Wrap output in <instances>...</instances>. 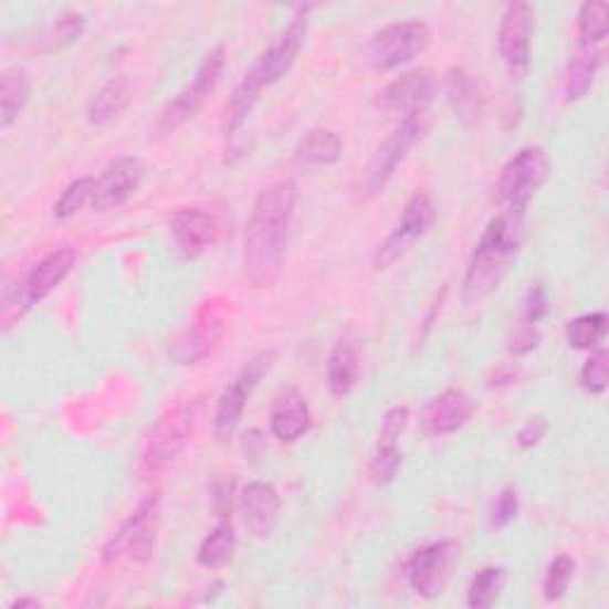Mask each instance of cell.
Here are the masks:
<instances>
[{
	"label": "cell",
	"mask_w": 609,
	"mask_h": 609,
	"mask_svg": "<svg viewBox=\"0 0 609 609\" xmlns=\"http://www.w3.org/2000/svg\"><path fill=\"white\" fill-rule=\"evenodd\" d=\"M538 343H540V334L534 324H522V329L514 334L512 343H510V350L514 355H528V353H534L538 348Z\"/></svg>",
	"instance_id": "41"
},
{
	"label": "cell",
	"mask_w": 609,
	"mask_h": 609,
	"mask_svg": "<svg viewBox=\"0 0 609 609\" xmlns=\"http://www.w3.org/2000/svg\"><path fill=\"white\" fill-rule=\"evenodd\" d=\"M193 427H196L193 402L177 405L175 410L165 412L148 435L144 458H140V472L146 476H158L160 472H165L167 466L181 455L183 448L189 445Z\"/></svg>",
	"instance_id": "7"
},
{
	"label": "cell",
	"mask_w": 609,
	"mask_h": 609,
	"mask_svg": "<svg viewBox=\"0 0 609 609\" xmlns=\"http://www.w3.org/2000/svg\"><path fill=\"white\" fill-rule=\"evenodd\" d=\"M460 543L448 538L427 545L408 559V581L417 596L427 600L443 596L452 569L460 561Z\"/></svg>",
	"instance_id": "13"
},
{
	"label": "cell",
	"mask_w": 609,
	"mask_h": 609,
	"mask_svg": "<svg viewBox=\"0 0 609 609\" xmlns=\"http://www.w3.org/2000/svg\"><path fill=\"white\" fill-rule=\"evenodd\" d=\"M565 334L574 350H596L607 336V315L605 312H588V315L574 317L567 322Z\"/></svg>",
	"instance_id": "30"
},
{
	"label": "cell",
	"mask_w": 609,
	"mask_h": 609,
	"mask_svg": "<svg viewBox=\"0 0 609 609\" xmlns=\"http://www.w3.org/2000/svg\"><path fill=\"white\" fill-rule=\"evenodd\" d=\"M309 12H312V6L295 8L288 27L281 31L279 39L260 55V60L250 67V72L237 84V88H233L231 98L227 103V115H224L227 140H231L239 134V129L248 122L250 113L255 111L260 93L284 80V76L291 72V67L295 65V60H298L303 45L307 41Z\"/></svg>",
	"instance_id": "2"
},
{
	"label": "cell",
	"mask_w": 609,
	"mask_h": 609,
	"mask_svg": "<svg viewBox=\"0 0 609 609\" xmlns=\"http://www.w3.org/2000/svg\"><path fill=\"white\" fill-rule=\"evenodd\" d=\"M433 220L435 210L431 198L427 193H414L405 206L396 229L388 233V239L379 243L377 253H374V267L388 270L390 264H396L421 237H427Z\"/></svg>",
	"instance_id": "14"
},
{
	"label": "cell",
	"mask_w": 609,
	"mask_h": 609,
	"mask_svg": "<svg viewBox=\"0 0 609 609\" xmlns=\"http://www.w3.org/2000/svg\"><path fill=\"white\" fill-rule=\"evenodd\" d=\"M408 421H410V410L405 408V405H396V408H390L384 414L379 441L381 443H398L405 429H408Z\"/></svg>",
	"instance_id": "39"
},
{
	"label": "cell",
	"mask_w": 609,
	"mask_h": 609,
	"mask_svg": "<svg viewBox=\"0 0 609 609\" xmlns=\"http://www.w3.org/2000/svg\"><path fill=\"white\" fill-rule=\"evenodd\" d=\"M298 198V186L291 179L264 186L255 198L245 227L243 270L258 288L272 286L281 272Z\"/></svg>",
	"instance_id": "1"
},
{
	"label": "cell",
	"mask_w": 609,
	"mask_h": 609,
	"mask_svg": "<svg viewBox=\"0 0 609 609\" xmlns=\"http://www.w3.org/2000/svg\"><path fill=\"white\" fill-rule=\"evenodd\" d=\"M519 514V493L512 486L503 489L497 493L493 510H491V526L493 528H505L510 526Z\"/></svg>",
	"instance_id": "37"
},
{
	"label": "cell",
	"mask_w": 609,
	"mask_h": 609,
	"mask_svg": "<svg viewBox=\"0 0 609 609\" xmlns=\"http://www.w3.org/2000/svg\"><path fill=\"white\" fill-rule=\"evenodd\" d=\"M474 410L476 405L470 393H464L462 388H445L441 396H435L427 405L424 414H421V427L431 435H450L466 427Z\"/></svg>",
	"instance_id": "20"
},
{
	"label": "cell",
	"mask_w": 609,
	"mask_h": 609,
	"mask_svg": "<svg viewBox=\"0 0 609 609\" xmlns=\"http://www.w3.org/2000/svg\"><path fill=\"white\" fill-rule=\"evenodd\" d=\"M524 214L503 210L483 229L462 281V298L476 305L503 284L522 248Z\"/></svg>",
	"instance_id": "3"
},
{
	"label": "cell",
	"mask_w": 609,
	"mask_h": 609,
	"mask_svg": "<svg viewBox=\"0 0 609 609\" xmlns=\"http://www.w3.org/2000/svg\"><path fill=\"white\" fill-rule=\"evenodd\" d=\"M602 55L596 49H581L576 51L567 65L565 74V101L579 103L588 96V91L596 84V76L600 70Z\"/></svg>",
	"instance_id": "27"
},
{
	"label": "cell",
	"mask_w": 609,
	"mask_h": 609,
	"mask_svg": "<svg viewBox=\"0 0 609 609\" xmlns=\"http://www.w3.org/2000/svg\"><path fill=\"white\" fill-rule=\"evenodd\" d=\"M433 91V76L427 70H410L384 86L379 93V105L386 113H398L402 117L427 113Z\"/></svg>",
	"instance_id": "17"
},
{
	"label": "cell",
	"mask_w": 609,
	"mask_h": 609,
	"mask_svg": "<svg viewBox=\"0 0 609 609\" xmlns=\"http://www.w3.org/2000/svg\"><path fill=\"white\" fill-rule=\"evenodd\" d=\"M43 602L36 598H20L10 605V609H41Z\"/></svg>",
	"instance_id": "43"
},
{
	"label": "cell",
	"mask_w": 609,
	"mask_h": 609,
	"mask_svg": "<svg viewBox=\"0 0 609 609\" xmlns=\"http://www.w3.org/2000/svg\"><path fill=\"white\" fill-rule=\"evenodd\" d=\"M96 177H80L72 183H67V189L60 193L53 206V217L57 222H67L76 212H82L86 206L93 202V196H96Z\"/></svg>",
	"instance_id": "32"
},
{
	"label": "cell",
	"mask_w": 609,
	"mask_h": 609,
	"mask_svg": "<svg viewBox=\"0 0 609 609\" xmlns=\"http://www.w3.org/2000/svg\"><path fill=\"white\" fill-rule=\"evenodd\" d=\"M609 6L605 0H588L579 10V39L581 49H596L607 36Z\"/></svg>",
	"instance_id": "33"
},
{
	"label": "cell",
	"mask_w": 609,
	"mask_h": 609,
	"mask_svg": "<svg viewBox=\"0 0 609 609\" xmlns=\"http://www.w3.org/2000/svg\"><path fill=\"white\" fill-rule=\"evenodd\" d=\"M84 27H86V18L82 12H74V10L62 12L41 31L34 49L39 53H55L67 49V45H72L74 41H80V36L84 34Z\"/></svg>",
	"instance_id": "28"
},
{
	"label": "cell",
	"mask_w": 609,
	"mask_h": 609,
	"mask_svg": "<svg viewBox=\"0 0 609 609\" xmlns=\"http://www.w3.org/2000/svg\"><path fill=\"white\" fill-rule=\"evenodd\" d=\"M514 379H517V369H505L500 367L495 374H493V384L491 386H510Z\"/></svg>",
	"instance_id": "42"
},
{
	"label": "cell",
	"mask_w": 609,
	"mask_h": 609,
	"mask_svg": "<svg viewBox=\"0 0 609 609\" xmlns=\"http://www.w3.org/2000/svg\"><path fill=\"white\" fill-rule=\"evenodd\" d=\"M224 62H227V51L224 45H217L206 57H202L200 67L196 70L193 80L186 84L175 98H171L165 111L160 113L158 119V132L160 134H171L179 127H183L186 122L193 119L196 113L202 107V103L208 101L214 86L220 84V76L224 72Z\"/></svg>",
	"instance_id": "8"
},
{
	"label": "cell",
	"mask_w": 609,
	"mask_h": 609,
	"mask_svg": "<svg viewBox=\"0 0 609 609\" xmlns=\"http://www.w3.org/2000/svg\"><path fill=\"white\" fill-rule=\"evenodd\" d=\"M233 553H237V534H233L231 517H227L214 526V531L206 540L200 543L196 559L200 567L220 569V567L229 565Z\"/></svg>",
	"instance_id": "29"
},
{
	"label": "cell",
	"mask_w": 609,
	"mask_h": 609,
	"mask_svg": "<svg viewBox=\"0 0 609 609\" xmlns=\"http://www.w3.org/2000/svg\"><path fill=\"white\" fill-rule=\"evenodd\" d=\"M427 127L429 124L424 113L402 117L398 129L384 140L365 169L363 189L367 198L379 196L386 189V183L393 179L398 167L405 162V158H408L410 150L419 144L421 136L427 134Z\"/></svg>",
	"instance_id": "9"
},
{
	"label": "cell",
	"mask_w": 609,
	"mask_h": 609,
	"mask_svg": "<svg viewBox=\"0 0 609 609\" xmlns=\"http://www.w3.org/2000/svg\"><path fill=\"white\" fill-rule=\"evenodd\" d=\"M343 140L336 132L312 129L295 148V160L303 167H332L340 160Z\"/></svg>",
	"instance_id": "26"
},
{
	"label": "cell",
	"mask_w": 609,
	"mask_h": 609,
	"mask_svg": "<svg viewBox=\"0 0 609 609\" xmlns=\"http://www.w3.org/2000/svg\"><path fill=\"white\" fill-rule=\"evenodd\" d=\"M550 177L548 153L540 146H526L514 153L503 167L495 183L497 202L507 212L524 214L531 198L538 193L540 186Z\"/></svg>",
	"instance_id": "5"
},
{
	"label": "cell",
	"mask_w": 609,
	"mask_h": 609,
	"mask_svg": "<svg viewBox=\"0 0 609 609\" xmlns=\"http://www.w3.org/2000/svg\"><path fill=\"white\" fill-rule=\"evenodd\" d=\"M574 569H576V561L574 557L569 555H557L553 561L548 571H545V579H543V598L548 602H557L565 598V592L569 588V581L574 576Z\"/></svg>",
	"instance_id": "35"
},
{
	"label": "cell",
	"mask_w": 609,
	"mask_h": 609,
	"mask_svg": "<svg viewBox=\"0 0 609 609\" xmlns=\"http://www.w3.org/2000/svg\"><path fill=\"white\" fill-rule=\"evenodd\" d=\"M160 524V493H148L140 500L132 517L124 522L103 548V561L113 565L119 557H129L136 565H146L155 550Z\"/></svg>",
	"instance_id": "6"
},
{
	"label": "cell",
	"mask_w": 609,
	"mask_h": 609,
	"mask_svg": "<svg viewBox=\"0 0 609 609\" xmlns=\"http://www.w3.org/2000/svg\"><path fill=\"white\" fill-rule=\"evenodd\" d=\"M76 260H80V250L65 245L53 250L51 255L39 260L34 267L29 270L22 284L18 288H6L3 293V324L6 329L12 322H20L27 312L39 305L70 276Z\"/></svg>",
	"instance_id": "4"
},
{
	"label": "cell",
	"mask_w": 609,
	"mask_h": 609,
	"mask_svg": "<svg viewBox=\"0 0 609 609\" xmlns=\"http://www.w3.org/2000/svg\"><path fill=\"white\" fill-rule=\"evenodd\" d=\"M581 388L590 396H602L607 390V381H609V353L607 348H596L590 350L588 360L581 367L579 374Z\"/></svg>",
	"instance_id": "36"
},
{
	"label": "cell",
	"mask_w": 609,
	"mask_h": 609,
	"mask_svg": "<svg viewBox=\"0 0 609 609\" xmlns=\"http://www.w3.org/2000/svg\"><path fill=\"white\" fill-rule=\"evenodd\" d=\"M309 427V408L298 390H286L284 396H279L270 417V431L274 439L281 443H295L303 439Z\"/></svg>",
	"instance_id": "21"
},
{
	"label": "cell",
	"mask_w": 609,
	"mask_h": 609,
	"mask_svg": "<svg viewBox=\"0 0 609 609\" xmlns=\"http://www.w3.org/2000/svg\"><path fill=\"white\" fill-rule=\"evenodd\" d=\"M429 39V27L419 20L386 24L369 41V62L379 72L398 70L424 53Z\"/></svg>",
	"instance_id": "11"
},
{
	"label": "cell",
	"mask_w": 609,
	"mask_h": 609,
	"mask_svg": "<svg viewBox=\"0 0 609 609\" xmlns=\"http://www.w3.org/2000/svg\"><path fill=\"white\" fill-rule=\"evenodd\" d=\"M448 101L464 124L479 122L483 113V96L474 74L462 67H452L448 72Z\"/></svg>",
	"instance_id": "23"
},
{
	"label": "cell",
	"mask_w": 609,
	"mask_h": 609,
	"mask_svg": "<svg viewBox=\"0 0 609 609\" xmlns=\"http://www.w3.org/2000/svg\"><path fill=\"white\" fill-rule=\"evenodd\" d=\"M507 581L505 567H483L470 584L466 590V605L472 609H489L497 602L500 592H503Z\"/></svg>",
	"instance_id": "31"
},
{
	"label": "cell",
	"mask_w": 609,
	"mask_h": 609,
	"mask_svg": "<svg viewBox=\"0 0 609 609\" xmlns=\"http://www.w3.org/2000/svg\"><path fill=\"white\" fill-rule=\"evenodd\" d=\"M274 360H276V350L258 353L253 360H250L239 371V377L224 386L220 400H217L214 417H212V427H214L217 439L227 441V439H231L233 431L239 429L250 396H253V390L260 386V381L272 371Z\"/></svg>",
	"instance_id": "10"
},
{
	"label": "cell",
	"mask_w": 609,
	"mask_h": 609,
	"mask_svg": "<svg viewBox=\"0 0 609 609\" xmlns=\"http://www.w3.org/2000/svg\"><path fill=\"white\" fill-rule=\"evenodd\" d=\"M171 239L186 260H198L220 239V220L202 208H181L171 217Z\"/></svg>",
	"instance_id": "15"
},
{
	"label": "cell",
	"mask_w": 609,
	"mask_h": 609,
	"mask_svg": "<svg viewBox=\"0 0 609 609\" xmlns=\"http://www.w3.org/2000/svg\"><path fill=\"white\" fill-rule=\"evenodd\" d=\"M402 466V450L398 443H381L377 445V452L369 462V479L374 486H388L393 483Z\"/></svg>",
	"instance_id": "34"
},
{
	"label": "cell",
	"mask_w": 609,
	"mask_h": 609,
	"mask_svg": "<svg viewBox=\"0 0 609 609\" xmlns=\"http://www.w3.org/2000/svg\"><path fill=\"white\" fill-rule=\"evenodd\" d=\"M144 162H140V158H134V155L117 158L115 162L107 165L98 177L96 196H93L91 208L107 212L124 206L138 191L140 181H144Z\"/></svg>",
	"instance_id": "16"
},
{
	"label": "cell",
	"mask_w": 609,
	"mask_h": 609,
	"mask_svg": "<svg viewBox=\"0 0 609 609\" xmlns=\"http://www.w3.org/2000/svg\"><path fill=\"white\" fill-rule=\"evenodd\" d=\"M239 510L245 528L255 538L264 540L274 534L281 512V497L272 483L253 481L239 495Z\"/></svg>",
	"instance_id": "19"
},
{
	"label": "cell",
	"mask_w": 609,
	"mask_h": 609,
	"mask_svg": "<svg viewBox=\"0 0 609 609\" xmlns=\"http://www.w3.org/2000/svg\"><path fill=\"white\" fill-rule=\"evenodd\" d=\"M132 103V84L127 76H113L111 82H105L93 101L88 103V122L96 124H107L115 117H119L124 111H127Z\"/></svg>",
	"instance_id": "25"
},
{
	"label": "cell",
	"mask_w": 609,
	"mask_h": 609,
	"mask_svg": "<svg viewBox=\"0 0 609 609\" xmlns=\"http://www.w3.org/2000/svg\"><path fill=\"white\" fill-rule=\"evenodd\" d=\"M545 433H548V419H545L543 414H536V417H528L526 424L517 431V445L522 450H531L536 448L543 439Z\"/></svg>",
	"instance_id": "40"
},
{
	"label": "cell",
	"mask_w": 609,
	"mask_h": 609,
	"mask_svg": "<svg viewBox=\"0 0 609 609\" xmlns=\"http://www.w3.org/2000/svg\"><path fill=\"white\" fill-rule=\"evenodd\" d=\"M536 29V10L528 3H510L497 29V51L512 80H524L531 70V36Z\"/></svg>",
	"instance_id": "12"
},
{
	"label": "cell",
	"mask_w": 609,
	"mask_h": 609,
	"mask_svg": "<svg viewBox=\"0 0 609 609\" xmlns=\"http://www.w3.org/2000/svg\"><path fill=\"white\" fill-rule=\"evenodd\" d=\"M357 374H360V357H357L355 343L343 338L338 340L334 350L326 360V384L334 398H346L357 384Z\"/></svg>",
	"instance_id": "22"
},
{
	"label": "cell",
	"mask_w": 609,
	"mask_h": 609,
	"mask_svg": "<svg viewBox=\"0 0 609 609\" xmlns=\"http://www.w3.org/2000/svg\"><path fill=\"white\" fill-rule=\"evenodd\" d=\"M222 332H224L222 315L217 312L212 303H206L200 307L191 329L175 340L169 355L175 357L179 365H196L202 360V357H208L212 353V348L222 338Z\"/></svg>",
	"instance_id": "18"
},
{
	"label": "cell",
	"mask_w": 609,
	"mask_h": 609,
	"mask_svg": "<svg viewBox=\"0 0 609 609\" xmlns=\"http://www.w3.org/2000/svg\"><path fill=\"white\" fill-rule=\"evenodd\" d=\"M31 98V80L22 67H6L0 74V129H10Z\"/></svg>",
	"instance_id": "24"
},
{
	"label": "cell",
	"mask_w": 609,
	"mask_h": 609,
	"mask_svg": "<svg viewBox=\"0 0 609 609\" xmlns=\"http://www.w3.org/2000/svg\"><path fill=\"white\" fill-rule=\"evenodd\" d=\"M550 315V298L543 284H534L526 293L524 301V324H540Z\"/></svg>",
	"instance_id": "38"
}]
</instances>
